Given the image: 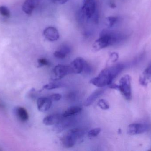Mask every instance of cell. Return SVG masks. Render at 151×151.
I'll return each mask as SVG.
<instances>
[{"label": "cell", "instance_id": "6da1fadb", "mask_svg": "<svg viewBox=\"0 0 151 151\" xmlns=\"http://www.w3.org/2000/svg\"><path fill=\"white\" fill-rule=\"evenodd\" d=\"M124 64H119L102 70L90 82L98 87H105L112 83L113 81L125 68Z\"/></svg>", "mask_w": 151, "mask_h": 151}, {"label": "cell", "instance_id": "7a4b0ae2", "mask_svg": "<svg viewBox=\"0 0 151 151\" xmlns=\"http://www.w3.org/2000/svg\"><path fill=\"white\" fill-rule=\"evenodd\" d=\"M126 35L119 32L104 30L100 34V37L93 44L95 51H98L111 45L119 43L126 39Z\"/></svg>", "mask_w": 151, "mask_h": 151}, {"label": "cell", "instance_id": "3957f363", "mask_svg": "<svg viewBox=\"0 0 151 151\" xmlns=\"http://www.w3.org/2000/svg\"><path fill=\"white\" fill-rule=\"evenodd\" d=\"M84 134L83 130L80 129H70L62 137V143L65 148H72L83 137Z\"/></svg>", "mask_w": 151, "mask_h": 151}, {"label": "cell", "instance_id": "277c9868", "mask_svg": "<svg viewBox=\"0 0 151 151\" xmlns=\"http://www.w3.org/2000/svg\"><path fill=\"white\" fill-rule=\"evenodd\" d=\"M118 90H119L124 98L130 101L132 98L131 78L129 75H125L120 80Z\"/></svg>", "mask_w": 151, "mask_h": 151}, {"label": "cell", "instance_id": "5b68a950", "mask_svg": "<svg viewBox=\"0 0 151 151\" xmlns=\"http://www.w3.org/2000/svg\"><path fill=\"white\" fill-rule=\"evenodd\" d=\"M71 73L70 66L63 64L58 65L53 69L51 79L54 81L59 80Z\"/></svg>", "mask_w": 151, "mask_h": 151}, {"label": "cell", "instance_id": "8992f818", "mask_svg": "<svg viewBox=\"0 0 151 151\" xmlns=\"http://www.w3.org/2000/svg\"><path fill=\"white\" fill-rule=\"evenodd\" d=\"M96 12V4L95 0H91L83 3L81 9L82 14L88 19L91 18Z\"/></svg>", "mask_w": 151, "mask_h": 151}, {"label": "cell", "instance_id": "52a82bcc", "mask_svg": "<svg viewBox=\"0 0 151 151\" xmlns=\"http://www.w3.org/2000/svg\"><path fill=\"white\" fill-rule=\"evenodd\" d=\"M63 117V116H62ZM72 117L64 118L62 117L61 120L54 126L53 130L56 133H61L66 129L69 128L74 123V120L71 118Z\"/></svg>", "mask_w": 151, "mask_h": 151}, {"label": "cell", "instance_id": "ba28073f", "mask_svg": "<svg viewBox=\"0 0 151 151\" xmlns=\"http://www.w3.org/2000/svg\"><path fill=\"white\" fill-rule=\"evenodd\" d=\"M149 129V126L147 124L134 123L128 126L127 133L130 135H135L145 133L148 131Z\"/></svg>", "mask_w": 151, "mask_h": 151}, {"label": "cell", "instance_id": "9c48e42d", "mask_svg": "<svg viewBox=\"0 0 151 151\" xmlns=\"http://www.w3.org/2000/svg\"><path fill=\"white\" fill-rule=\"evenodd\" d=\"M86 63V61L83 58H76L70 66L72 73L78 74L82 72Z\"/></svg>", "mask_w": 151, "mask_h": 151}, {"label": "cell", "instance_id": "30bf717a", "mask_svg": "<svg viewBox=\"0 0 151 151\" xmlns=\"http://www.w3.org/2000/svg\"><path fill=\"white\" fill-rule=\"evenodd\" d=\"M52 100L49 97H42L38 98L37 101V108L40 111L45 112L48 111L52 103Z\"/></svg>", "mask_w": 151, "mask_h": 151}, {"label": "cell", "instance_id": "8fae6325", "mask_svg": "<svg viewBox=\"0 0 151 151\" xmlns=\"http://www.w3.org/2000/svg\"><path fill=\"white\" fill-rule=\"evenodd\" d=\"M43 35L50 41L57 40L59 38L58 30L54 27H48L45 28L43 31Z\"/></svg>", "mask_w": 151, "mask_h": 151}, {"label": "cell", "instance_id": "7c38bea8", "mask_svg": "<svg viewBox=\"0 0 151 151\" xmlns=\"http://www.w3.org/2000/svg\"><path fill=\"white\" fill-rule=\"evenodd\" d=\"M40 1V0H25L22 7L23 11L27 15H31Z\"/></svg>", "mask_w": 151, "mask_h": 151}, {"label": "cell", "instance_id": "4fadbf2b", "mask_svg": "<svg viewBox=\"0 0 151 151\" xmlns=\"http://www.w3.org/2000/svg\"><path fill=\"white\" fill-rule=\"evenodd\" d=\"M105 91V89L104 87H99V88L96 90L85 100L84 105L85 106H88L91 105Z\"/></svg>", "mask_w": 151, "mask_h": 151}, {"label": "cell", "instance_id": "5bb4252c", "mask_svg": "<svg viewBox=\"0 0 151 151\" xmlns=\"http://www.w3.org/2000/svg\"><path fill=\"white\" fill-rule=\"evenodd\" d=\"M62 117V115L57 113L50 114L43 118V124L46 126L56 125L61 120Z\"/></svg>", "mask_w": 151, "mask_h": 151}, {"label": "cell", "instance_id": "9a60e30c", "mask_svg": "<svg viewBox=\"0 0 151 151\" xmlns=\"http://www.w3.org/2000/svg\"><path fill=\"white\" fill-rule=\"evenodd\" d=\"M14 111L15 115L21 121L25 122L28 120L29 116L27 111L25 108L17 106L14 108Z\"/></svg>", "mask_w": 151, "mask_h": 151}, {"label": "cell", "instance_id": "2e32d148", "mask_svg": "<svg viewBox=\"0 0 151 151\" xmlns=\"http://www.w3.org/2000/svg\"><path fill=\"white\" fill-rule=\"evenodd\" d=\"M82 109L80 106H72L69 107L63 113L62 116L64 118L73 117L78 113H80Z\"/></svg>", "mask_w": 151, "mask_h": 151}, {"label": "cell", "instance_id": "e0dca14e", "mask_svg": "<svg viewBox=\"0 0 151 151\" xmlns=\"http://www.w3.org/2000/svg\"><path fill=\"white\" fill-rule=\"evenodd\" d=\"M63 83L60 82H57L56 81L53 82H52L46 84L43 86V88L45 89L50 90L55 89L63 87Z\"/></svg>", "mask_w": 151, "mask_h": 151}, {"label": "cell", "instance_id": "ac0fdd59", "mask_svg": "<svg viewBox=\"0 0 151 151\" xmlns=\"http://www.w3.org/2000/svg\"><path fill=\"white\" fill-rule=\"evenodd\" d=\"M142 77L147 83L151 82V63L144 71Z\"/></svg>", "mask_w": 151, "mask_h": 151}, {"label": "cell", "instance_id": "d6986e66", "mask_svg": "<svg viewBox=\"0 0 151 151\" xmlns=\"http://www.w3.org/2000/svg\"><path fill=\"white\" fill-rule=\"evenodd\" d=\"M107 25L109 27H112L114 26L119 21V18L118 17H110L107 18Z\"/></svg>", "mask_w": 151, "mask_h": 151}, {"label": "cell", "instance_id": "ffe728a7", "mask_svg": "<svg viewBox=\"0 0 151 151\" xmlns=\"http://www.w3.org/2000/svg\"><path fill=\"white\" fill-rule=\"evenodd\" d=\"M0 14L4 17L9 18L10 17V11L7 7L2 5L0 6Z\"/></svg>", "mask_w": 151, "mask_h": 151}, {"label": "cell", "instance_id": "44dd1931", "mask_svg": "<svg viewBox=\"0 0 151 151\" xmlns=\"http://www.w3.org/2000/svg\"><path fill=\"white\" fill-rule=\"evenodd\" d=\"M98 106L103 110H107L110 108V105L107 101L104 99H99L97 103Z\"/></svg>", "mask_w": 151, "mask_h": 151}, {"label": "cell", "instance_id": "7402d4cb", "mask_svg": "<svg viewBox=\"0 0 151 151\" xmlns=\"http://www.w3.org/2000/svg\"><path fill=\"white\" fill-rule=\"evenodd\" d=\"M58 50L60 51L61 53H63V55L66 56L68 54L70 53L71 49L69 45H67V44H63V45H62L59 48V49Z\"/></svg>", "mask_w": 151, "mask_h": 151}, {"label": "cell", "instance_id": "603a6c76", "mask_svg": "<svg viewBox=\"0 0 151 151\" xmlns=\"http://www.w3.org/2000/svg\"><path fill=\"white\" fill-rule=\"evenodd\" d=\"M101 129L100 128H96L91 129L90 131H89L88 133V136L89 137H95L97 136L99 133L101 132Z\"/></svg>", "mask_w": 151, "mask_h": 151}, {"label": "cell", "instance_id": "cb8c5ba5", "mask_svg": "<svg viewBox=\"0 0 151 151\" xmlns=\"http://www.w3.org/2000/svg\"><path fill=\"white\" fill-rule=\"evenodd\" d=\"M38 66L39 67H42L45 66H49L50 65V62L47 59L45 58L39 59L38 60Z\"/></svg>", "mask_w": 151, "mask_h": 151}, {"label": "cell", "instance_id": "d4e9b609", "mask_svg": "<svg viewBox=\"0 0 151 151\" xmlns=\"http://www.w3.org/2000/svg\"><path fill=\"white\" fill-rule=\"evenodd\" d=\"M52 102H57L59 101L62 98V95L59 94H53L49 96Z\"/></svg>", "mask_w": 151, "mask_h": 151}, {"label": "cell", "instance_id": "484cf974", "mask_svg": "<svg viewBox=\"0 0 151 151\" xmlns=\"http://www.w3.org/2000/svg\"><path fill=\"white\" fill-rule=\"evenodd\" d=\"M118 58H119V55H118V54L117 53H115V52H113V53H111V55H110L109 60L111 62L114 63V62L117 61Z\"/></svg>", "mask_w": 151, "mask_h": 151}, {"label": "cell", "instance_id": "4316f807", "mask_svg": "<svg viewBox=\"0 0 151 151\" xmlns=\"http://www.w3.org/2000/svg\"><path fill=\"white\" fill-rule=\"evenodd\" d=\"M91 71H92V69H91V66L86 62L83 72H84L86 74H90Z\"/></svg>", "mask_w": 151, "mask_h": 151}, {"label": "cell", "instance_id": "83f0119b", "mask_svg": "<svg viewBox=\"0 0 151 151\" xmlns=\"http://www.w3.org/2000/svg\"><path fill=\"white\" fill-rule=\"evenodd\" d=\"M69 0H53V1L57 4H64L67 2Z\"/></svg>", "mask_w": 151, "mask_h": 151}, {"label": "cell", "instance_id": "f1b7e54d", "mask_svg": "<svg viewBox=\"0 0 151 151\" xmlns=\"http://www.w3.org/2000/svg\"><path fill=\"white\" fill-rule=\"evenodd\" d=\"M139 82H140V84L141 85H143V86H147L148 85V83L141 76L140 77L139 79Z\"/></svg>", "mask_w": 151, "mask_h": 151}, {"label": "cell", "instance_id": "f546056e", "mask_svg": "<svg viewBox=\"0 0 151 151\" xmlns=\"http://www.w3.org/2000/svg\"><path fill=\"white\" fill-rule=\"evenodd\" d=\"M111 7L114 8V7H115V4H114L111 3Z\"/></svg>", "mask_w": 151, "mask_h": 151}, {"label": "cell", "instance_id": "4dcf8cb0", "mask_svg": "<svg viewBox=\"0 0 151 151\" xmlns=\"http://www.w3.org/2000/svg\"><path fill=\"white\" fill-rule=\"evenodd\" d=\"M91 0H83V3L87 2Z\"/></svg>", "mask_w": 151, "mask_h": 151}, {"label": "cell", "instance_id": "1f68e13d", "mask_svg": "<svg viewBox=\"0 0 151 151\" xmlns=\"http://www.w3.org/2000/svg\"><path fill=\"white\" fill-rule=\"evenodd\" d=\"M119 134H121V130L120 129H119Z\"/></svg>", "mask_w": 151, "mask_h": 151}]
</instances>
